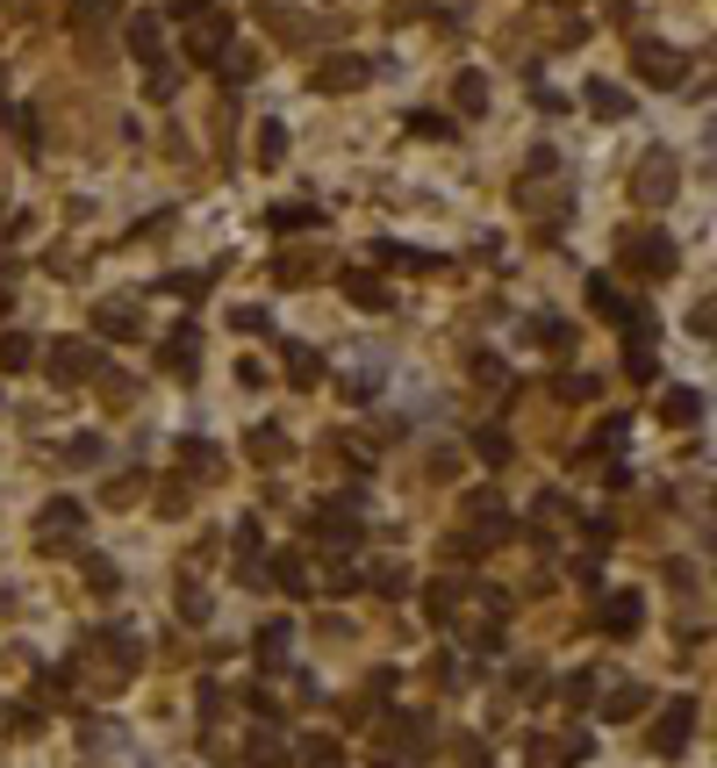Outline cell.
<instances>
[{"label":"cell","mask_w":717,"mask_h":768,"mask_svg":"<svg viewBox=\"0 0 717 768\" xmlns=\"http://www.w3.org/2000/svg\"><path fill=\"white\" fill-rule=\"evenodd\" d=\"M101 14H115V0H72V22H80V29H94Z\"/></svg>","instance_id":"47"},{"label":"cell","mask_w":717,"mask_h":768,"mask_svg":"<svg viewBox=\"0 0 717 768\" xmlns=\"http://www.w3.org/2000/svg\"><path fill=\"white\" fill-rule=\"evenodd\" d=\"M231 324L244 330V338H266V330H273V316H266V309H231Z\"/></svg>","instance_id":"44"},{"label":"cell","mask_w":717,"mask_h":768,"mask_svg":"<svg viewBox=\"0 0 717 768\" xmlns=\"http://www.w3.org/2000/svg\"><path fill=\"white\" fill-rule=\"evenodd\" d=\"M101 453H109L101 439H72V446H65V467H101Z\"/></svg>","instance_id":"42"},{"label":"cell","mask_w":717,"mask_h":768,"mask_svg":"<svg viewBox=\"0 0 717 768\" xmlns=\"http://www.w3.org/2000/svg\"><path fill=\"white\" fill-rule=\"evenodd\" d=\"M223 51H231V22H223V14H194L187 22V58L194 65H216Z\"/></svg>","instance_id":"8"},{"label":"cell","mask_w":717,"mask_h":768,"mask_svg":"<svg viewBox=\"0 0 717 768\" xmlns=\"http://www.w3.org/2000/svg\"><path fill=\"white\" fill-rule=\"evenodd\" d=\"M273 582H280L287 596H301L309 590V561H301V553H280V561H273Z\"/></svg>","instance_id":"28"},{"label":"cell","mask_w":717,"mask_h":768,"mask_svg":"<svg viewBox=\"0 0 717 768\" xmlns=\"http://www.w3.org/2000/svg\"><path fill=\"white\" fill-rule=\"evenodd\" d=\"M452 109L460 115H488V80L481 72H460V80H452Z\"/></svg>","instance_id":"24"},{"label":"cell","mask_w":717,"mask_h":768,"mask_svg":"<svg viewBox=\"0 0 717 768\" xmlns=\"http://www.w3.org/2000/svg\"><path fill=\"white\" fill-rule=\"evenodd\" d=\"M596 617H603V632H610V639H632V632L646 625V604H638V596H610V604H603Z\"/></svg>","instance_id":"16"},{"label":"cell","mask_w":717,"mask_h":768,"mask_svg":"<svg viewBox=\"0 0 717 768\" xmlns=\"http://www.w3.org/2000/svg\"><path fill=\"white\" fill-rule=\"evenodd\" d=\"M524 338H531V345H567L574 330L560 324V316H531V324H524Z\"/></svg>","instance_id":"38"},{"label":"cell","mask_w":717,"mask_h":768,"mask_svg":"<svg viewBox=\"0 0 717 768\" xmlns=\"http://www.w3.org/2000/svg\"><path fill=\"white\" fill-rule=\"evenodd\" d=\"M689 733H696V704L675 697V704L660 711V726H653V755H682V747H689Z\"/></svg>","instance_id":"10"},{"label":"cell","mask_w":717,"mask_h":768,"mask_svg":"<svg viewBox=\"0 0 717 768\" xmlns=\"http://www.w3.org/2000/svg\"><path fill=\"white\" fill-rule=\"evenodd\" d=\"M158 359L180 373V381H194V359H202V330L194 324H180V330H165V345H158Z\"/></svg>","instance_id":"11"},{"label":"cell","mask_w":717,"mask_h":768,"mask_svg":"<svg viewBox=\"0 0 717 768\" xmlns=\"http://www.w3.org/2000/svg\"><path fill=\"white\" fill-rule=\"evenodd\" d=\"M560 518H567V495H560V489H545V495H539V503H531V532H539V539H545V532H553V524H560Z\"/></svg>","instance_id":"27"},{"label":"cell","mask_w":717,"mask_h":768,"mask_svg":"<svg viewBox=\"0 0 717 768\" xmlns=\"http://www.w3.org/2000/svg\"><path fill=\"white\" fill-rule=\"evenodd\" d=\"M366 582H373L380 596H409V567H402V561H380V567H373Z\"/></svg>","instance_id":"34"},{"label":"cell","mask_w":717,"mask_h":768,"mask_svg":"<svg viewBox=\"0 0 717 768\" xmlns=\"http://www.w3.org/2000/svg\"><path fill=\"white\" fill-rule=\"evenodd\" d=\"M474 381L481 388H502V359L495 352H474Z\"/></svg>","instance_id":"49"},{"label":"cell","mask_w":717,"mask_h":768,"mask_svg":"<svg viewBox=\"0 0 717 768\" xmlns=\"http://www.w3.org/2000/svg\"><path fill=\"white\" fill-rule=\"evenodd\" d=\"M610 546H617V524H610V518H588V553H610Z\"/></svg>","instance_id":"48"},{"label":"cell","mask_w":717,"mask_h":768,"mask_svg":"<svg viewBox=\"0 0 717 768\" xmlns=\"http://www.w3.org/2000/svg\"><path fill=\"white\" fill-rule=\"evenodd\" d=\"M208 611H216V604H208L202 582H180V617H187V625H208Z\"/></svg>","instance_id":"32"},{"label":"cell","mask_w":717,"mask_h":768,"mask_svg":"<svg viewBox=\"0 0 717 768\" xmlns=\"http://www.w3.org/2000/svg\"><path fill=\"white\" fill-rule=\"evenodd\" d=\"M101 402H109V410H130V402H136V381H130V373H101Z\"/></svg>","instance_id":"40"},{"label":"cell","mask_w":717,"mask_h":768,"mask_svg":"<svg viewBox=\"0 0 717 768\" xmlns=\"http://www.w3.org/2000/svg\"><path fill=\"white\" fill-rule=\"evenodd\" d=\"M0 109H8V101H0Z\"/></svg>","instance_id":"54"},{"label":"cell","mask_w":717,"mask_h":768,"mask_svg":"<svg viewBox=\"0 0 717 768\" xmlns=\"http://www.w3.org/2000/svg\"><path fill=\"white\" fill-rule=\"evenodd\" d=\"M409 130H417V137H452V123H445V115H431V109H417V115H409Z\"/></svg>","instance_id":"43"},{"label":"cell","mask_w":717,"mask_h":768,"mask_svg":"<svg viewBox=\"0 0 717 768\" xmlns=\"http://www.w3.org/2000/svg\"><path fill=\"white\" fill-rule=\"evenodd\" d=\"M94 367H101V345L94 338H58L51 352H43V373H51L58 388H86V381H94Z\"/></svg>","instance_id":"2"},{"label":"cell","mask_w":717,"mask_h":768,"mask_svg":"<svg viewBox=\"0 0 717 768\" xmlns=\"http://www.w3.org/2000/svg\"><path fill=\"white\" fill-rule=\"evenodd\" d=\"M266 223H273V231H316V223H324V216H316V208H301V202H295V208L280 202V208H273Z\"/></svg>","instance_id":"37"},{"label":"cell","mask_w":717,"mask_h":768,"mask_svg":"<svg viewBox=\"0 0 717 768\" xmlns=\"http://www.w3.org/2000/svg\"><path fill=\"white\" fill-rule=\"evenodd\" d=\"M94 330H101V338H115V345H130V338H144V316H136V303H101L94 309Z\"/></svg>","instance_id":"13"},{"label":"cell","mask_w":717,"mask_h":768,"mask_svg":"<svg viewBox=\"0 0 717 768\" xmlns=\"http://www.w3.org/2000/svg\"><path fill=\"white\" fill-rule=\"evenodd\" d=\"M136 495H144V474H122V481H101V503L109 510H130Z\"/></svg>","instance_id":"31"},{"label":"cell","mask_w":717,"mask_h":768,"mask_svg":"<svg viewBox=\"0 0 717 768\" xmlns=\"http://www.w3.org/2000/svg\"><path fill=\"white\" fill-rule=\"evenodd\" d=\"M588 115H596V123H624V115H632V101H624V86L596 80V86H588Z\"/></svg>","instance_id":"21"},{"label":"cell","mask_w":717,"mask_h":768,"mask_svg":"<svg viewBox=\"0 0 717 768\" xmlns=\"http://www.w3.org/2000/svg\"><path fill=\"white\" fill-rule=\"evenodd\" d=\"M287 639H295V632H287V617H266V625H258V668H280L287 661Z\"/></svg>","instance_id":"20"},{"label":"cell","mask_w":717,"mask_h":768,"mask_svg":"<svg viewBox=\"0 0 717 768\" xmlns=\"http://www.w3.org/2000/svg\"><path fill=\"white\" fill-rule=\"evenodd\" d=\"M588 309H596L603 324H624V316H632L638 303H624V288H617L610 274H588Z\"/></svg>","instance_id":"15"},{"label":"cell","mask_w":717,"mask_h":768,"mask_svg":"<svg viewBox=\"0 0 717 768\" xmlns=\"http://www.w3.org/2000/svg\"><path fill=\"white\" fill-rule=\"evenodd\" d=\"M704 410H710V402L696 396V388H667V396H660V417H667V424H704Z\"/></svg>","instance_id":"19"},{"label":"cell","mask_w":717,"mask_h":768,"mask_svg":"<svg viewBox=\"0 0 717 768\" xmlns=\"http://www.w3.org/2000/svg\"><path fill=\"white\" fill-rule=\"evenodd\" d=\"M632 72L646 86H689V51H675L660 37H632Z\"/></svg>","instance_id":"1"},{"label":"cell","mask_w":717,"mask_h":768,"mask_svg":"<svg viewBox=\"0 0 717 768\" xmlns=\"http://www.w3.org/2000/svg\"><path fill=\"white\" fill-rule=\"evenodd\" d=\"M252 65H258V58L244 51V43H231V51L216 58V72H223V80H231V86H244V80H252Z\"/></svg>","instance_id":"35"},{"label":"cell","mask_w":717,"mask_h":768,"mask_svg":"<svg viewBox=\"0 0 717 768\" xmlns=\"http://www.w3.org/2000/svg\"><path fill=\"white\" fill-rule=\"evenodd\" d=\"M280 359H287V381L295 388H324V352L316 345H280Z\"/></svg>","instance_id":"17"},{"label":"cell","mask_w":717,"mask_h":768,"mask_svg":"<svg viewBox=\"0 0 717 768\" xmlns=\"http://www.w3.org/2000/svg\"><path fill=\"white\" fill-rule=\"evenodd\" d=\"M122 43H130V58H144V65H158V58H165V29H158V14H130V29H122Z\"/></svg>","instance_id":"14"},{"label":"cell","mask_w":717,"mask_h":768,"mask_svg":"<svg viewBox=\"0 0 717 768\" xmlns=\"http://www.w3.org/2000/svg\"><path fill=\"white\" fill-rule=\"evenodd\" d=\"M531 768H567V747L560 740H531Z\"/></svg>","instance_id":"45"},{"label":"cell","mask_w":717,"mask_h":768,"mask_svg":"<svg viewBox=\"0 0 717 768\" xmlns=\"http://www.w3.org/2000/svg\"><path fill=\"white\" fill-rule=\"evenodd\" d=\"M165 288H173V295H187V303H202V288H208V274H173V280H165Z\"/></svg>","instance_id":"50"},{"label":"cell","mask_w":717,"mask_h":768,"mask_svg":"<svg viewBox=\"0 0 717 768\" xmlns=\"http://www.w3.org/2000/svg\"><path fill=\"white\" fill-rule=\"evenodd\" d=\"M316 539H324V546H338V553H352V546H359V539H366V532H359V489L316 510Z\"/></svg>","instance_id":"6"},{"label":"cell","mask_w":717,"mask_h":768,"mask_svg":"<svg viewBox=\"0 0 717 768\" xmlns=\"http://www.w3.org/2000/svg\"><path fill=\"white\" fill-rule=\"evenodd\" d=\"M287 158V123H258V165H280Z\"/></svg>","instance_id":"36"},{"label":"cell","mask_w":717,"mask_h":768,"mask_svg":"<svg viewBox=\"0 0 717 768\" xmlns=\"http://www.w3.org/2000/svg\"><path fill=\"white\" fill-rule=\"evenodd\" d=\"M474 453H481L488 467H510V431H495V424H481V431H474Z\"/></svg>","instance_id":"30"},{"label":"cell","mask_w":717,"mask_h":768,"mask_svg":"<svg viewBox=\"0 0 717 768\" xmlns=\"http://www.w3.org/2000/svg\"><path fill=\"white\" fill-rule=\"evenodd\" d=\"M624 373H632V388H653V381H660V359H653V345H624Z\"/></svg>","instance_id":"26"},{"label":"cell","mask_w":717,"mask_h":768,"mask_svg":"<svg viewBox=\"0 0 717 768\" xmlns=\"http://www.w3.org/2000/svg\"><path fill=\"white\" fill-rule=\"evenodd\" d=\"M244 453H252L258 467H273V460H280V453H287V439H280V431H273V424H258V431H252V439H244Z\"/></svg>","instance_id":"29"},{"label":"cell","mask_w":717,"mask_h":768,"mask_svg":"<svg viewBox=\"0 0 717 768\" xmlns=\"http://www.w3.org/2000/svg\"><path fill=\"white\" fill-rule=\"evenodd\" d=\"M675 187H682V158L667 152V144H653V152L638 158V173H632V194L646 208H660V202H675Z\"/></svg>","instance_id":"3"},{"label":"cell","mask_w":717,"mask_h":768,"mask_svg":"<svg viewBox=\"0 0 717 768\" xmlns=\"http://www.w3.org/2000/svg\"><path fill=\"white\" fill-rule=\"evenodd\" d=\"M173 453H180V467H187L194 481H216L223 467H231V453H223V446H208V439H180Z\"/></svg>","instance_id":"12"},{"label":"cell","mask_w":717,"mask_h":768,"mask_svg":"<svg viewBox=\"0 0 717 768\" xmlns=\"http://www.w3.org/2000/svg\"><path fill=\"white\" fill-rule=\"evenodd\" d=\"M345 303H359V309H388V280H380V274H359V266H352V274H345Z\"/></svg>","instance_id":"22"},{"label":"cell","mask_w":717,"mask_h":768,"mask_svg":"<svg viewBox=\"0 0 717 768\" xmlns=\"http://www.w3.org/2000/svg\"><path fill=\"white\" fill-rule=\"evenodd\" d=\"M173 14H187V22H194V14H208V0H173Z\"/></svg>","instance_id":"53"},{"label":"cell","mask_w":717,"mask_h":768,"mask_svg":"<svg viewBox=\"0 0 717 768\" xmlns=\"http://www.w3.org/2000/svg\"><path fill=\"white\" fill-rule=\"evenodd\" d=\"M80 524H86V510L72 503V495H51V503L37 510V546L43 553H72L80 546Z\"/></svg>","instance_id":"4"},{"label":"cell","mask_w":717,"mask_h":768,"mask_svg":"<svg viewBox=\"0 0 717 768\" xmlns=\"http://www.w3.org/2000/svg\"><path fill=\"white\" fill-rule=\"evenodd\" d=\"M553 396H560V402H596V381H588V373H560Z\"/></svg>","instance_id":"41"},{"label":"cell","mask_w":717,"mask_h":768,"mask_svg":"<svg viewBox=\"0 0 717 768\" xmlns=\"http://www.w3.org/2000/svg\"><path fill=\"white\" fill-rule=\"evenodd\" d=\"M29 359H37V338H22V330H0V373H22Z\"/></svg>","instance_id":"25"},{"label":"cell","mask_w":717,"mask_h":768,"mask_svg":"<svg viewBox=\"0 0 717 768\" xmlns=\"http://www.w3.org/2000/svg\"><path fill=\"white\" fill-rule=\"evenodd\" d=\"M646 704H653L646 683H617V689H610V704H603V718H617V726H624V718H638Z\"/></svg>","instance_id":"23"},{"label":"cell","mask_w":717,"mask_h":768,"mask_svg":"<svg viewBox=\"0 0 717 768\" xmlns=\"http://www.w3.org/2000/svg\"><path fill=\"white\" fill-rule=\"evenodd\" d=\"M588 697H596V675H588V668L567 675V704H588Z\"/></svg>","instance_id":"52"},{"label":"cell","mask_w":717,"mask_h":768,"mask_svg":"<svg viewBox=\"0 0 717 768\" xmlns=\"http://www.w3.org/2000/svg\"><path fill=\"white\" fill-rule=\"evenodd\" d=\"M373 58H359V51H345V58H324V65H316V86H324V94H352V86H366L373 80Z\"/></svg>","instance_id":"7"},{"label":"cell","mask_w":717,"mask_h":768,"mask_svg":"<svg viewBox=\"0 0 717 768\" xmlns=\"http://www.w3.org/2000/svg\"><path fill=\"white\" fill-rule=\"evenodd\" d=\"M86 582H94V590H115V561L109 553H86Z\"/></svg>","instance_id":"46"},{"label":"cell","mask_w":717,"mask_h":768,"mask_svg":"<svg viewBox=\"0 0 717 768\" xmlns=\"http://www.w3.org/2000/svg\"><path fill=\"white\" fill-rule=\"evenodd\" d=\"M266 22H273V37H280L287 51H309V43H324V22H316L309 8H266Z\"/></svg>","instance_id":"9"},{"label":"cell","mask_w":717,"mask_h":768,"mask_svg":"<svg viewBox=\"0 0 717 768\" xmlns=\"http://www.w3.org/2000/svg\"><path fill=\"white\" fill-rule=\"evenodd\" d=\"M144 94H151V101H173V94H180V65H165V58H158V65L144 72Z\"/></svg>","instance_id":"33"},{"label":"cell","mask_w":717,"mask_h":768,"mask_svg":"<svg viewBox=\"0 0 717 768\" xmlns=\"http://www.w3.org/2000/svg\"><path fill=\"white\" fill-rule=\"evenodd\" d=\"M460 604H467L460 582H431V590H423V617H431V625H460Z\"/></svg>","instance_id":"18"},{"label":"cell","mask_w":717,"mask_h":768,"mask_svg":"<svg viewBox=\"0 0 717 768\" xmlns=\"http://www.w3.org/2000/svg\"><path fill=\"white\" fill-rule=\"evenodd\" d=\"M624 266H638L646 280L675 274V237L667 231H624Z\"/></svg>","instance_id":"5"},{"label":"cell","mask_w":717,"mask_h":768,"mask_svg":"<svg viewBox=\"0 0 717 768\" xmlns=\"http://www.w3.org/2000/svg\"><path fill=\"white\" fill-rule=\"evenodd\" d=\"M273 280H280V288H309V280H316V259H273Z\"/></svg>","instance_id":"39"},{"label":"cell","mask_w":717,"mask_h":768,"mask_svg":"<svg viewBox=\"0 0 717 768\" xmlns=\"http://www.w3.org/2000/svg\"><path fill=\"white\" fill-rule=\"evenodd\" d=\"M273 761H280V740H273V733H258V740H252V768H273Z\"/></svg>","instance_id":"51"}]
</instances>
